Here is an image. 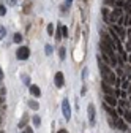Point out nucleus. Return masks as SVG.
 <instances>
[{
    "mask_svg": "<svg viewBox=\"0 0 131 133\" xmlns=\"http://www.w3.org/2000/svg\"><path fill=\"white\" fill-rule=\"evenodd\" d=\"M98 66H100V70H101V76H103V81L104 82H107V84H117V76H115V73L109 68V65H104L103 57H98Z\"/></svg>",
    "mask_w": 131,
    "mask_h": 133,
    "instance_id": "nucleus-1",
    "label": "nucleus"
},
{
    "mask_svg": "<svg viewBox=\"0 0 131 133\" xmlns=\"http://www.w3.org/2000/svg\"><path fill=\"white\" fill-rule=\"evenodd\" d=\"M16 57H18V60H27L30 57V49L27 46L18 48V51H16Z\"/></svg>",
    "mask_w": 131,
    "mask_h": 133,
    "instance_id": "nucleus-2",
    "label": "nucleus"
},
{
    "mask_svg": "<svg viewBox=\"0 0 131 133\" xmlns=\"http://www.w3.org/2000/svg\"><path fill=\"white\" fill-rule=\"evenodd\" d=\"M62 112H63V117L67 119V121L71 119V106H70L68 98H65L63 102H62Z\"/></svg>",
    "mask_w": 131,
    "mask_h": 133,
    "instance_id": "nucleus-3",
    "label": "nucleus"
},
{
    "mask_svg": "<svg viewBox=\"0 0 131 133\" xmlns=\"http://www.w3.org/2000/svg\"><path fill=\"white\" fill-rule=\"evenodd\" d=\"M87 114H89V122H90V125H95V122H96V111H95L93 103L89 105V108H87Z\"/></svg>",
    "mask_w": 131,
    "mask_h": 133,
    "instance_id": "nucleus-4",
    "label": "nucleus"
},
{
    "mask_svg": "<svg viewBox=\"0 0 131 133\" xmlns=\"http://www.w3.org/2000/svg\"><path fill=\"white\" fill-rule=\"evenodd\" d=\"M119 19L123 21V19H122V8L115 6V8H114V11H112V14H111L109 22H119Z\"/></svg>",
    "mask_w": 131,
    "mask_h": 133,
    "instance_id": "nucleus-5",
    "label": "nucleus"
},
{
    "mask_svg": "<svg viewBox=\"0 0 131 133\" xmlns=\"http://www.w3.org/2000/svg\"><path fill=\"white\" fill-rule=\"evenodd\" d=\"M54 82H55V86H57L59 89L63 87V84H65V78H63V73H62V71H57V73H55V76H54Z\"/></svg>",
    "mask_w": 131,
    "mask_h": 133,
    "instance_id": "nucleus-6",
    "label": "nucleus"
},
{
    "mask_svg": "<svg viewBox=\"0 0 131 133\" xmlns=\"http://www.w3.org/2000/svg\"><path fill=\"white\" fill-rule=\"evenodd\" d=\"M114 127H117L119 130H123V131L128 130V125L125 124V121L122 117H115V119H114Z\"/></svg>",
    "mask_w": 131,
    "mask_h": 133,
    "instance_id": "nucleus-7",
    "label": "nucleus"
},
{
    "mask_svg": "<svg viewBox=\"0 0 131 133\" xmlns=\"http://www.w3.org/2000/svg\"><path fill=\"white\" fill-rule=\"evenodd\" d=\"M28 90H30L32 97H35V98L41 97V90H40V87H38V86H35V84H30V86H28Z\"/></svg>",
    "mask_w": 131,
    "mask_h": 133,
    "instance_id": "nucleus-8",
    "label": "nucleus"
},
{
    "mask_svg": "<svg viewBox=\"0 0 131 133\" xmlns=\"http://www.w3.org/2000/svg\"><path fill=\"white\" fill-rule=\"evenodd\" d=\"M104 102L109 103L111 106H115V105H117V100L114 98V95H111V94H106V95H104Z\"/></svg>",
    "mask_w": 131,
    "mask_h": 133,
    "instance_id": "nucleus-9",
    "label": "nucleus"
},
{
    "mask_svg": "<svg viewBox=\"0 0 131 133\" xmlns=\"http://www.w3.org/2000/svg\"><path fill=\"white\" fill-rule=\"evenodd\" d=\"M114 30L119 35V38H125V29L123 27H119V25H114Z\"/></svg>",
    "mask_w": 131,
    "mask_h": 133,
    "instance_id": "nucleus-10",
    "label": "nucleus"
},
{
    "mask_svg": "<svg viewBox=\"0 0 131 133\" xmlns=\"http://www.w3.org/2000/svg\"><path fill=\"white\" fill-rule=\"evenodd\" d=\"M101 14H103V18H104V21H107L109 22V19H111V13H109V8H103V11H101Z\"/></svg>",
    "mask_w": 131,
    "mask_h": 133,
    "instance_id": "nucleus-11",
    "label": "nucleus"
},
{
    "mask_svg": "<svg viewBox=\"0 0 131 133\" xmlns=\"http://www.w3.org/2000/svg\"><path fill=\"white\" fill-rule=\"evenodd\" d=\"M28 106L32 108V109H40V105H38V102H37V100H28Z\"/></svg>",
    "mask_w": 131,
    "mask_h": 133,
    "instance_id": "nucleus-12",
    "label": "nucleus"
},
{
    "mask_svg": "<svg viewBox=\"0 0 131 133\" xmlns=\"http://www.w3.org/2000/svg\"><path fill=\"white\" fill-rule=\"evenodd\" d=\"M59 56H60V59H62V60H65V59H67V49H65L63 46L59 49Z\"/></svg>",
    "mask_w": 131,
    "mask_h": 133,
    "instance_id": "nucleus-13",
    "label": "nucleus"
},
{
    "mask_svg": "<svg viewBox=\"0 0 131 133\" xmlns=\"http://www.w3.org/2000/svg\"><path fill=\"white\" fill-rule=\"evenodd\" d=\"M6 37V29L2 25V24H0V40H3Z\"/></svg>",
    "mask_w": 131,
    "mask_h": 133,
    "instance_id": "nucleus-14",
    "label": "nucleus"
},
{
    "mask_svg": "<svg viewBox=\"0 0 131 133\" xmlns=\"http://www.w3.org/2000/svg\"><path fill=\"white\" fill-rule=\"evenodd\" d=\"M32 121H33V125H35V127H40V125H41V119H40V116H33V119H32Z\"/></svg>",
    "mask_w": 131,
    "mask_h": 133,
    "instance_id": "nucleus-15",
    "label": "nucleus"
},
{
    "mask_svg": "<svg viewBox=\"0 0 131 133\" xmlns=\"http://www.w3.org/2000/svg\"><path fill=\"white\" fill-rule=\"evenodd\" d=\"M47 33L49 35H54V24H47Z\"/></svg>",
    "mask_w": 131,
    "mask_h": 133,
    "instance_id": "nucleus-16",
    "label": "nucleus"
},
{
    "mask_svg": "<svg viewBox=\"0 0 131 133\" xmlns=\"http://www.w3.org/2000/svg\"><path fill=\"white\" fill-rule=\"evenodd\" d=\"M14 41L16 43H21L22 41V35H21V33H14Z\"/></svg>",
    "mask_w": 131,
    "mask_h": 133,
    "instance_id": "nucleus-17",
    "label": "nucleus"
},
{
    "mask_svg": "<svg viewBox=\"0 0 131 133\" xmlns=\"http://www.w3.org/2000/svg\"><path fill=\"white\" fill-rule=\"evenodd\" d=\"M62 37H65V38L68 37V29L65 27V25H62Z\"/></svg>",
    "mask_w": 131,
    "mask_h": 133,
    "instance_id": "nucleus-18",
    "label": "nucleus"
},
{
    "mask_svg": "<svg viewBox=\"0 0 131 133\" xmlns=\"http://www.w3.org/2000/svg\"><path fill=\"white\" fill-rule=\"evenodd\" d=\"M46 54H47V56L52 54V46H51V44H46Z\"/></svg>",
    "mask_w": 131,
    "mask_h": 133,
    "instance_id": "nucleus-19",
    "label": "nucleus"
},
{
    "mask_svg": "<svg viewBox=\"0 0 131 133\" xmlns=\"http://www.w3.org/2000/svg\"><path fill=\"white\" fill-rule=\"evenodd\" d=\"M22 81L25 82V86H30V78H28L27 75H24V76H22Z\"/></svg>",
    "mask_w": 131,
    "mask_h": 133,
    "instance_id": "nucleus-20",
    "label": "nucleus"
},
{
    "mask_svg": "<svg viewBox=\"0 0 131 133\" xmlns=\"http://www.w3.org/2000/svg\"><path fill=\"white\" fill-rule=\"evenodd\" d=\"M6 14V8H5V5H0V16H5Z\"/></svg>",
    "mask_w": 131,
    "mask_h": 133,
    "instance_id": "nucleus-21",
    "label": "nucleus"
},
{
    "mask_svg": "<svg viewBox=\"0 0 131 133\" xmlns=\"http://www.w3.org/2000/svg\"><path fill=\"white\" fill-rule=\"evenodd\" d=\"M125 121H126V122H131V111L125 112Z\"/></svg>",
    "mask_w": 131,
    "mask_h": 133,
    "instance_id": "nucleus-22",
    "label": "nucleus"
},
{
    "mask_svg": "<svg viewBox=\"0 0 131 133\" xmlns=\"http://www.w3.org/2000/svg\"><path fill=\"white\" fill-rule=\"evenodd\" d=\"M125 8H126V11H128V13H131V2H129V0L125 3Z\"/></svg>",
    "mask_w": 131,
    "mask_h": 133,
    "instance_id": "nucleus-23",
    "label": "nucleus"
},
{
    "mask_svg": "<svg viewBox=\"0 0 131 133\" xmlns=\"http://www.w3.org/2000/svg\"><path fill=\"white\" fill-rule=\"evenodd\" d=\"M8 5H16V0H6Z\"/></svg>",
    "mask_w": 131,
    "mask_h": 133,
    "instance_id": "nucleus-24",
    "label": "nucleus"
},
{
    "mask_svg": "<svg viewBox=\"0 0 131 133\" xmlns=\"http://www.w3.org/2000/svg\"><path fill=\"white\" fill-rule=\"evenodd\" d=\"M24 133H33V130H32V128H30V127H27V128H25V131H24Z\"/></svg>",
    "mask_w": 131,
    "mask_h": 133,
    "instance_id": "nucleus-25",
    "label": "nucleus"
},
{
    "mask_svg": "<svg viewBox=\"0 0 131 133\" xmlns=\"http://www.w3.org/2000/svg\"><path fill=\"white\" fill-rule=\"evenodd\" d=\"M2 79H3V71H2V68H0V82H2Z\"/></svg>",
    "mask_w": 131,
    "mask_h": 133,
    "instance_id": "nucleus-26",
    "label": "nucleus"
},
{
    "mask_svg": "<svg viewBox=\"0 0 131 133\" xmlns=\"http://www.w3.org/2000/svg\"><path fill=\"white\" fill-rule=\"evenodd\" d=\"M57 133H68V131H67V130H65V128H62V130H59Z\"/></svg>",
    "mask_w": 131,
    "mask_h": 133,
    "instance_id": "nucleus-27",
    "label": "nucleus"
},
{
    "mask_svg": "<svg viewBox=\"0 0 131 133\" xmlns=\"http://www.w3.org/2000/svg\"><path fill=\"white\" fill-rule=\"evenodd\" d=\"M65 2H67V5L70 6V5H71V2H73V0H65Z\"/></svg>",
    "mask_w": 131,
    "mask_h": 133,
    "instance_id": "nucleus-28",
    "label": "nucleus"
},
{
    "mask_svg": "<svg viewBox=\"0 0 131 133\" xmlns=\"http://www.w3.org/2000/svg\"><path fill=\"white\" fill-rule=\"evenodd\" d=\"M128 60H129V62H131V56H129V59H128Z\"/></svg>",
    "mask_w": 131,
    "mask_h": 133,
    "instance_id": "nucleus-29",
    "label": "nucleus"
}]
</instances>
